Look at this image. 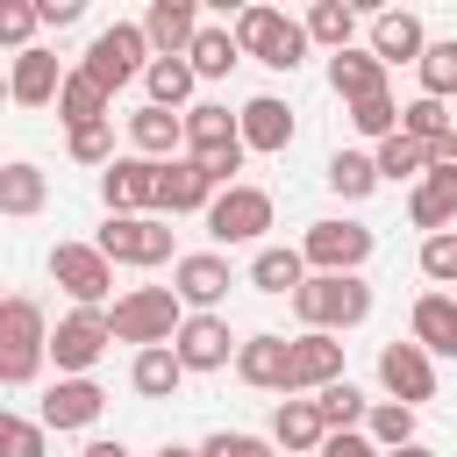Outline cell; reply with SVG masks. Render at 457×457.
I'll return each instance as SVG.
<instances>
[{"instance_id": "cell-1", "label": "cell", "mask_w": 457, "mask_h": 457, "mask_svg": "<svg viewBox=\"0 0 457 457\" xmlns=\"http://www.w3.org/2000/svg\"><path fill=\"white\" fill-rule=\"evenodd\" d=\"M293 314L321 336H343L357 321H371V286L364 278H343V271H314L300 293H293Z\"/></svg>"}, {"instance_id": "cell-2", "label": "cell", "mask_w": 457, "mask_h": 457, "mask_svg": "<svg viewBox=\"0 0 457 457\" xmlns=\"http://www.w3.org/2000/svg\"><path fill=\"white\" fill-rule=\"evenodd\" d=\"M107 314H114V343H136V350L179 343V328H186V300H179L171 286H136V293H121Z\"/></svg>"}, {"instance_id": "cell-3", "label": "cell", "mask_w": 457, "mask_h": 457, "mask_svg": "<svg viewBox=\"0 0 457 457\" xmlns=\"http://www.w3.org/2000/svg\"><path fill=\"white\" fill-rule=\"evenodd\" d=\"M43 357H50V321H43V307H36L29 293H7V300H0V378H7V386H29V378L43 371Z\"/></svg>"}, {"instance_id": "cell-4", "label": "cell", "mask_w": 457, "mask_h": 457, "mask_svg": "<svg viewBox=\"0 0 457 457\" xmlns=\"http://www.w3.org/2000/svg\"><path fill=\"white\" fill-rule=\"evenodd\" d=\"M236 43H243V57H257L271 71H300V57L314 50L307 43V21H286L278 7H243L236 14Z\"/></svg>"}, {"instance_id": "cell-5", "label": "cell", "mask_w": 457, "mask_h": 457, "mask_svg": "<svg viewBox=\"0 0 457 457\" xmlns=\"http://www.w3.org/2000/svg\"><path fill=\"white\" fill-rule=\"evenodd\" d=\"M150 36H143V21H114V29H100L93 43H86V57H79V71L86 79H100L107 93H121L129 79H143L150 71Z\"/></svg>"}, {"instance_id": "cell-6", "label": "cell", "mask_w": 457, "mask_h": 457, "mask_svg": "<svg viewBox=\"0 0 457 457\" xmlns=\"http://www.w3.org/2000/svg\"><path fill=\"white\" fill-rule=\"evenodd\" d=\"M114 343V314L107 307H71L57 328H50V357H57V378H86L100 364V350Z\"/></svg>"}, {"instance_id": "cell-7", "label": "cell", "mask_w": 457, "mask_h": 457, "mask_svg": "<svg viewBox=\"0 0 457 457\" xmlns=\"http://www.w3.org/2000/svg\"><path fill=\"white\" fill-rule=\"evenodd\" d=\"M371 228L364 221H307V236H300V257H307V271H343V278H357V264L371 257Z\"/></svg>"}, {"instance_id": "cell-8", "label": "cell", "mask_w": 457, "mask_h": 457, "mask_svg": "<svg viewBox=\"0 0 457 457\" xmlns=\"http://www.w3.org/2000/svg\"><path fill=\"white\" fill-rule=\"evenodd\" d=\"M100 200H107V214H157V207H164V164H150V157H114V164L100 171Z\"/></svg>"}, {"instance_id": "cell-9", "label": "cell", "mask_w": 457, "mask_h": 457, "mask_svg": "<svg viewBox=\"0 0 457 457\" xmlns=\"http://www.w3.org/2000/svg\"><path fill=\"white\" fill-rule=\"evenodd\" d=\"M114 264H164L171 257V221H157V214H107V228L93 236ZM179 264V257H171Z\"/></svg>"}, {"instance_id": "cell-10", "label": "cell", "mask_w": 457, "mask_h": 457, "mask_svg": "<svg viewBox=\"0 0 457 457\" xmlns=\"http://www.w3.org/2000/svg\"><path fill=\"white\" fill-rule=\"evenodd\" d=\"M50 278L71 293V307H100L107 286H114V257L100 243H57L50 250Z\"/></svg>"}, {"instance_id": "cell-11", "label": "cell", "mask_w": 457, "mask_h": 457, "mask_svg": "<svg viewBox=\"0 0 457 457\" xmlns=\"http://www.w3.org/2000/svg\"><path fill=\"white\" fill-rule=\"evenodd\" d=\"M271 228V193L264 186H228V193H214V207H207V236L214 243H257Z\"/></svg>"}, {"instance_id": "cell-12", "label": "cell", "mask_w": 457, "mask_h": 457, "mask_svg": "<svg viewBox=\"0 0 457 457\" xmlns=\"http://www.w3.org/2000/svg\"><path fill=\"white\" fill-rule=\"evenodd\" d=\"M378 386L400 400V407H421V400H436V357L407 336V343H386L378 350Z\"/></svg>"}, {"instance_id": "cell-13", "label": "cell", "mask_w": 457, "mask_h": 457, "mask_svg": "<svg viewBox=\"0 0 457 457\" xmlns=\"http://www.w3.org/2000/svg\"><path fill=\"white\" fill-rule=\"evenodd\" d=\"M186 157H250V143H243V114H228V107H214V100H200V107H186Z\"/></svg>"}, {"instance_id": "cell-14", "label": "cell", "mask_w": 457, "mask_h": 457, "mask_svg": "<svg viewBox=\"0 0 457 457\" xmlns=\"http://www.w3.org/2000/svg\"><path fill=\"white\" fill-rule=\"evenodd\" d=\"M171 293H179L193 314H214V307L228 300V257H214V250L179 257V264H171Z\"/></svg>"}, {"instance_id": "cell-15", "label": "cell", "mask_w": 457, "mask_h": 457, "mask_svg": "<svg viewBox=\"0 0 457 457\" xmlns=\"http://www.w3.org/2000/svg\"><path fill=\"white\" fill-rule=\"evenodd\" d=\"M236 378L257 386V393H293V343H286V336H243Z\"/></svg>"}, {"instance_id": "cell-16", "label": "cell", "mask_w": 457, "mask_h": 457, "mask_svg": "<svg viewBox=\"0 0 457 457\" xmlns=\"http://www.w3.org/2000/svg\"><path fill=\"white\" fill-rule=\"evenodd\" d=\"M336 378H343V336L300 328V336H293V393H286V400L321 393V386H336Z\"/></svg>"}, {"instance_id": "cell-17", "label": "cell", "mask_w": 457, "mask_h": 457, "mask_svg": "<svg viewBox=\"0 0 457 457\" xmlns=\"http://www.w3.org/2000/svg\"><path fill=\"white\" fill-rule=\"evenodd\" d=\"M171 350H179V364H186V371H221L243 343L228 336V321H221V314H186V328H179V343H171Z\"/></svg>"}, {"instance_id": "cell-18", "label": "cell", "mask_w": 457, "mask_h": 457, "mask_svg": "<svg viewBox=\"0 0 457 457\" xmlns=\"http://www.w3.org/2000/svg\"><path fill=\"white\" fill-rule=\"evenodd\" d=\"M371 57H378V64H421V57H428V29H421V14H407V7L371 14Z\"/></svg>"}, {"instance_id": "cell-19", "label": "cell", "mask_w": 457, "mask_h": 457, "mask_svg": "<svg viewBox=\"0 0 457 457\" xmlns=\"http://www.w3.org/2000/svg\"><path fill=\"white\" fill-rule=\"evenodd\" d=\"M200 29H207V21H200L193 0H150V14H143V36H150L157 57H186Z\"/></svg>"}, {"instance_id": "cell-20", "label": "cell", "mask_w": 457, "mask_h": 457, "mask_svg": "<svg viewBox=\"0 0 457 457\" xmlns=\"http://www.w3.org/2000/svg\"><path fill=\"white\" fill-rule=\"evenodd\" d=\"M129 143H136V157H150V164H179V150H186V114H171V107H136V114H129Z\"/></svg>"}, {"instance_id": "cell-21", "label": "cell", "mask_w": 457, "mask_h": 457, "mask_svg": "<svg viewBox=\"0 0 457 457\" xmlns=\"http://www.w3.org/2000/svg\"><path fill=\"white\" fill-rule=\"evenodd\" d=\"M100 407H107V393L93 386V378H57L50 393H43V428H93L100 421Z\"/></svg>"}, {"instance_id": "cell-22", "label": "cell", "mask_w": 457, "mask_h": 457, "mask_svg": "<svg viewBox=\"0 0 457 457\" xmlns=\"http://www.w3.org/2000/svg\"><path fill=\"white\" fill-rule=\"evenodd\" d=\"M271 443H278L286 457H321V443H328L321 407H314V400H278V407H271Z\"/></svg>"}, {"instance_id": "cell-23", "label": "cell", "mask_w": 457, "mask_h": 457, "mask_svg": "<svg viewBox=\"0 0 457 457\" xmlns=\"http://www.w3.org/2000/svg\"><path fill=\"white\" fill-rule=\"evenodd\" d=\"M64 79H71V71H57V50H43V43H36V50H21V57H14L7 93H14L21 107H50V100L64 93Z\"/></svg>"}, {"instance_id": "cell-24", "label": "cell", "mask_w": 457, "mask_h": 457, "mask_svg": "<svg viewBox=\"0 0 457 457\" xmlns=\"http://www.w3.org/2000/svg\"><path fill=\"white\" fill-rule=\"evenodd\" d=\"M328 86H336V100H350V107H357V100H378V93H386V64L350 43V50L328 57Z\"/></svg>"}, {"instance_id": "cell-25", "label": "cell", "mask_w": 457, "mask_h": 457, "mask_svg": "<svg viewBox=\"0 0 457 457\" xmlns=\"http://www.w3.org/2000/svg\"><path fill=\"white\" fill-rule=\"evenodd\" d=\"M243 143H250L257 157H278V150L293 143V107H286V100H271V93L243 100Z\"/></svg>"}, {"instance_id": "cell-26", "label": "cell", "mask_w": 457, "mask_h": 457, "mask_svg": "<svg viewBox=\"0 0 457 457\" xmlns=\"http://www.w3.org/2000/svg\"><path fill=\"white\" fill-rule=\"evenodd\" d=\"M407 336H414L428 357H457V300H450V293H421Z\"/></svg>"}, {"instance_id": "cell-27", "label": "cell", "mask_w": 457, "mask_h": 457, "mask_svg": "<svg viewBox=\"0 0 457 457\" xmlns=\"http://www.w3.org/2000/svg\"><path fill=\"white\" fill-rule=\"evenodd\" d=\"M307 278H314V271H307V257H300L293 243H264V250L250 257V286H257V293H286V300H293Z\"/></svg>"}, {"instance_id": "cell-28", "label": "cell", "mask_w": 457, "mask_h": 457, "mask_svg": "<svg viewBox=\"0 0 457 457\" xmlns=\"http://www.w3.org/2000/svg\"><path fill=\"white\" fill-rule=\"evenodd\" d=\"M407 214H414V228H428V236H450V221H457V171H428V179L414 186Z\"/></svg>"}, {"instance_id": "cell-29", "label": "cell", "mask_w": 457, "mask_h": 457, "mask_svg": "<svg viewBox=\"0 0 457 457\" xmlns=\"http://www.w3.org/2000/svg\"><path fill=\"white\" fill-rule=\"evenodd\" d=\"M214 193H221V186H214L193 157L164 164V207H171V214H207V207H214Z\"/></svg>"}, {"instance_id": "cell-30", "label": "cell", "mask_w": 457, "mask_h": 457, "mask_svg": "<svg viewBox=\"0 0 457 457\" xmlns=\"http://www.w3.org/2000/svg\"><path fill=\"white\" fill-rule=\"evenodd\" d=\"M50 200V179L29 164V157H14V164H0V214H14V221H29L36 207Z\"/></svg>"}, {"instance_id": "cell-31", "label": "cell", "mask_w": 457, "mask_h": 457, "mask_svg": "<svg viewBox=\"0 0 457 457\" xmlns=\"http://www.w3.org/2000/svg\"><path fill=\"white\" fill-rule=\"evenodd\" d=\"M179 378H186V364H179V350H171V343L136 350V364H129V386H136L143 400H171V393H179Z\"/></svg>"}, {"instance_id": "cell-32", "label": "cell", "mask_w": 457, "mask_h": 457, "mask_svg": "<svg viewBox=\"0 0 457 457\" xmlns=\"http://www.w3.org/2000/svg\"><path fill=\"white\" fill-rule=\"evenodd\" d=\"M143 86H150V107H186L193 100V86H200V71H193V57H150V71H143Z\"/></svg>"}, {"instance_id": "cell-33", "label": "cell", "mask_w": 457, "mask_h": 457, "mask_svg": "<svg viewBox=\"0 0 457 457\" xmlns=\"http://www.w3.org/2000/svg\"><path fill=\"white\" fill-rule=\"evenodd\" d=\"M107 86L100 79H86V71H71L64 79V93H57V114H64V129H93V121H107Z\"/></svg>"}, {"instance_id": "cell-34", "label": "cell", "mask_w": 457, "mask_h": 457, "mask_svg": "<svg viewBox=\"0 0 457 457\" xmlns=\"http://www.w3.org/2000/svg\"><path fill=\"white\" fill-rule=\"evenodd\" d=\"M350 36H357V7H343V0H314L307 7V43H321L336 57V50H350Z\"/></svg>"}, {"instance_id": "cell-35", "label": "cell", "mask_w": 457, "mask_h": 457, "mask_svg": "<svg viewBox=\"0 0 457 457\" xmlns=\"http://www.w3.org/2000/svg\"><path fill=\"white\" fill-rule=\"evenodd\" d=\"M186 57H193V71H200V79H228V71L243 64V43H236V29H200Z\"/></svg>"}, {"instance_id": "cell-36", "label": "cell", "mask_w": 457, "mask_h": 457, "mask_svg": "<svg viewBox=\"0 0 457 457\" xmlns=\"http://www.w3.org/2000/svg\"><path fill=\"white\" fill-rule=\"evenodd\" d=\"M371 157H378V179H428V171H436L428 143H414V136H386Z\"/></svg>"}, {"instance_id": "cell-37", "label": "cell", "mask_w": 457, "mask_h": 457, "mask_svg": "<svg viewBox=\"0 0 457 457\" xmlns=\"http://www.w3.org/2000/svg\"><path fill=\"white\" fill-rule=\"evenodd\" d=\"M314 407H321V421H328V436H343V428H357V421H371V400L350 386V378H336V386H321L314 393Z\"/></svg>"}, {"instance_id": "cell-38", "label": "cell", "mask_w": 457, "mask_h": 457, "mask_svg": "<svg viewBox=\"0 0 457 457\" xmlns=\"http://www.w3.org/2000/svg\"><path fill=\"white\" fill-rule=\"evenodd\" d=\"M328 186H336L343 200L378 193V157H364V150H336V157H328Z\"/></svg>"}, {"instance_id": "cell-39", "label": "cell", "mask_w": 457, "mask_h": 457, "mask_svg": "<svg viewBox=\"0 0 457 457\" xmlns=\"http://www.w3.org/2000/svg\"><path fill=\"white\" fill-rule=\"evenodd\" d=\"M364 436L393 457V450H407L414 443V407H400V400H371V421H364Z\"/></svg>"}, {"instance_id": "cell-40", "label": "cell", "mask_w": 457, "mask_h": 457, "mask_svg": "<svg viewBox=\"0 0 457 457\" xmlns=\"http://www.w3.org/2000/svg\"><path fill=\"white\" fill-rule=\"evenodd\" d=\"M450 129H457V121H450V107H443V100H428V93L400 107V136H414V143H443Z\"/></svg>"}, {"instance_id": "cell-41", "label": "cell", "mask_w": 457, "mask_h": 457, "mask_svg": "<svg viewBox=\"0 0 457 457\" xmlns=\"http://www.w3.org/2000/svg\"><path fill=\"white\" fill-rule=\"evenodd\" d=\"M414 71H421V93L428 100H457V36L450 43H428V57Z\"/></svg>"}, {"instance_id": "cell-42", "label": "cell", "mask_w": 457, "mask_h": 457, "mask_svg": "<svg viewBox=\"0 0 457 457\" xmlns=\"http://www.w3.org/2000/svg\"><path fill=\"white\" fill-rule=\"evenodd\" d=\"M350 129H357V136H371V143L400 136V100H393V93H378V100H357V107H350Z\"/></svg>"}, {"instance_id": "cell-43", "label": "cell", "mask_w": 457, "mask_h": 457, "mask_svg": "<svg viewBox=\"0 0 457 457\" xmlns=\"http://www.w3.org/2000/svg\"><path fill=\"white\" fill-rule=\"evenodd\" d=\"M36 29H43V7H29V0H7V7H0V43H14V57L36 50V43H29Z\"/></svg>"}, {"instance_id": "cell-44", "label": "cell", "mask_w": 457, "mask_h": 457, "mask_svg": "<svg viewBox=\"0 0 457 457\" xmlns=\"http://www.w3.org/2000/svg\"><path fill=\"white\" fill-rule=\"evenodd\" d=\"M421 278L457 286V228L450 236H421Z\"/></svg>"}, {"instance_id": "cell-45", "label": "cell", "mask_w": 457, "mask_h": 457, "mask_svg": "<svg viewBox=\"0 0 457 457\" xmlns=\"http://www.w3.org/2000/svg\"><path fill=\"white\" fill-rule=\"evenodd\" d=\"M278 443H264V436H250V428H214L207 443H200V457H271Z\"/></svg>"}, {"instance_id": "cell-46", "label": "cell", "mask_w": 457, "mask_h": 457, "mask_svg": "<svg viewBox=\"0 0 457 457\" xmlns=\"http://www.w3.org/2000/svg\"><path fill=\"white\" fill-rule=\"evenodd\" d=\"M0 457H43V421L7 414V421H0Z\"/></svg>"}, {"instance_id": "cell-47", "label": "cell", "mask_w": 457, "mask_h": 457, "mask_svg": "<svg viewBox=\"0 0 457 457\" xmlns=\"http://www.w3.org/2000/svg\"><path fill=\"white\" fill-rule=\"evenodd\" d=\"M71 157L107 171V164H114V129H107V121H93V129H71Z\"/></svg>"}, {"instance_id": "cell-48", "label": "cell", "mask_w": 457, "mask_h": 457, "mask_svg": "<svg viewBox=\"0 0 457 457\" xmlns=\"http://www.w3.org/2000/svg\"><path fill=\"white\" fill-rule=\"evenodd\" d=\"M321 457H386V450H378L371 436H357V428H343V436H328V443H321Z\"/></svg>"}, {"instance_id": "cell-49", "label": "cell", "mask_w": 457, "mask_h": 457, "mask_svg": "<svg viewBox=\"0 0 457 457\" xmlns=\"http://www.w3.org/2000/svg\"><path fill=\"white\" fill-rule=\"evenodd\" d=\"M79 21V0H43V29H71Z\"/></svg>"}, {"instance_id": "cell-50", "label": "cell", "mask_w": 457, "mask_h": 457, "mask_svg": "<svg viewBox=\"0 0 457 457\" xmlns=\"http://www.w3.org/2000/svg\"><path fill=\"white\" fill-rule=\"evenodd\" d=\"M428 157H436V171H457V129H450L443 143H428Z\"/></svg>"}, {"instance_id": "cell-51", "label": "cell", "mask_w": 457, "mask_h": 457, "mask_svg": "<svg viewBox=\"0 0 457 457\" xmlns=\"http://www.w3.org/2000/svg\"><path fill=\"white\" fill-rule=\"evenodd\" d=\"M79 457H129V450H121V443H107V436H100V443H86V450H79Z\"/></svg>"}, {"instance_id": "cell-52", "label": "cell", "mask_w": 457, "mask_h": 457, "mask_svg": "<svg viewBox=\"0 0 457 457\" xmlns=\"http://www.w3.org/2000/svg\"><path fill=\"white\" fill-rule=\"evenodd\" d=\"M393 457H436V450H428V443H407V450H393Z\"/></svg>"}, {"instance_id": "cell-53", "label": "cell", "mask_w": 457, "mask_h": 457, "mask_svg": "<svg viewBox=\"0 0 457 457\" xmlns=\"http://www.w3.org/2000/svg\"><path fill=\"white\" fill-rule=\"evenodd\" d=\"M157 457H200V450H186V443H164V450H157Z\"/></svg>"}]
</instances>
